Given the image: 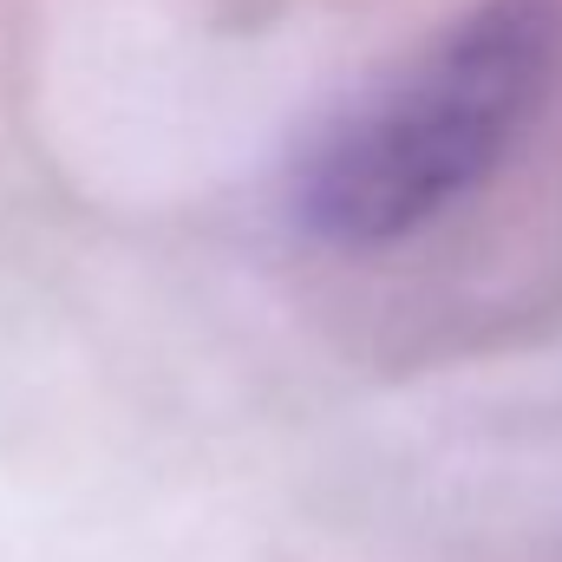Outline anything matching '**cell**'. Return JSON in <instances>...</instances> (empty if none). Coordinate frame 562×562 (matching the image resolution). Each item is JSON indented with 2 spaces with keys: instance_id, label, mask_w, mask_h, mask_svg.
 Here are the masks:
<instances>
[{
  "instance_id": "obj_1",
  "label": "cell",
  "mask_w": 562,
  "mask_h": 562,
  "mask_svg": "<svg viewBox=\"0 0 562 562\" xmlns=\"http://www.w3.org/2000/svg\"><path fill=\"white\" fill-rule=\"evenodd\" d=\"M562 46L557 0H477L438 40L347 105L294 177V223L373 256L425 236L524 144Z\"/></svg>"
}]
</instances>
